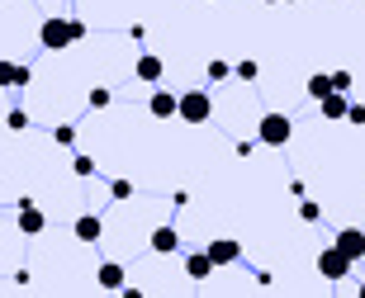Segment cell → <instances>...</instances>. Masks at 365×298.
Wrapping results in <instances>:
<instances>
[{"instance_id": "6da1fadb", "label": "cell", "mask_w": 365, "mask_h": 298, "mask_svg": "<svg viewBox=\"0 0 365 298\" xmlns=\"http://www.w3.org/2000/svg\"><path fill=\"white\" fill-rule=\"evenodd\" d=\"M86 38V24L81 19H67V14H53V19H43L38 24V48L43 53H62L71 43Z\"/></svg>"}, {"instance_id": "7a4b0ae2", "label": "cell", "mask_w": 365, "mask_h": 298, "mask_svg": "<svg viewBox=\"0 0 365 298\" xmlns=\"http://www.w3.org/2000/svg\"><path fill=\"white\" fill-rule=\"evenodd\" d=\"M257 137L266 142V147H284V142L294 137V123H289V114H261Z\"/></svg>"}, {"instance_id": "3957f363", "label": "cell", "mask_w": 365, "mask_h": 298, "mask_svg": "<svg viewBox=\"0 0 365 298\" xmlns=\"http://www.w3.org/2000/svg\"><path fill=\"white\" fill-rule=\"evenodd\" d=\"M351 265H356V260L341 256L337 246H323V251H318V275H323L327 284H341V280L351 275Z\"/></svg>"}, {"instance_id": "277c9868", "label": "cell", "mask_w": 365, "mask_h": 298, "mask_svg": "<svg viewBox=\"0 0 365 298\" xmlns=\"http://www.w3.org/2000/svg\"><path fill=\"white\" fill-rule=\"evenodd\" d=\"M176 119H185V123H209L214 119V100H209V90H185Z\"/></svg>"}, {"instance_id": "5b68a950", "label": "cell", "mask_w": 365, "mask_h": 298, "mask_svg": "<svg viewBox=\"0 0 365 298\" xmlns=\"http://www.w3.org/2000/svg\"><path fill=\"white\" fill-rule=\"evenodd\" d=\"M332 246H337L341 256H351V260H365V232H361V228H341L337 237H332Z\"/></svg>"}, {"instance_id": "8992f818", "label": "cell", "mask_w": 365, "mask_h": 298, "mask_svg": "<svg viewBox=\"0 0 365 298\" xmlns=\"http://www.w3.org/2000/svg\"><path fill=\"white\" fill-rule=\"evenodd\" d=\"M204 251H209L214 265H232V260H242V242H232V237H214Z\"/></svg>"}, {"instance_id": "52a82bcc", "label": "cell", "mask_w": 365, "mask_h": 298, "mask_svg": "<svg viewBox=\"0 0 365 298\" xmlns=\"http://www.w3.org/2000/svg\"><path fill=\"white\" fill-rule=\"evenodd\" d=\"M148 109H152V119H176V114H180V95H171V90H157V85H152Z\"/></svg>"}, {"instance_id": "ba28073f", "label": "cell", "mask_w": 365, "mask_h": 298, "mask_svg": "<svg viewBox=\"0 0 365 298\" xmlns=\"http://www.w3.org/2000/svg\"><path fill=\"white\" fill-rule=\"evenodd\" d=\"M43 228H48V218L38 213V203H34V199H19V232H24V237H38Z\"/></svg>"}, {"instance_id": "9c48e42d", "label": "cell", "mask_w": 365, "mask_h": 298, "mask_svg": "<svg viewBox=\"0 0 365 298\" xmlns=\"http://www.w3.org/2000/svg\"><path fill=\"white\" fill-rule=\"evenodd\" d=\"M71 232H76V242H100V237H105V223H100V213H81L76 218V223H71Z\"/></svg>"}, {"instance_id": "30bf717a", "label": "cell", "mask_w": 365, "mask_h": 298, "mask_svg": "<svg viewBox=\"0 0 365 298\" xmlns=\"http://www.w3.org/2000/svg\"><path fill=\"white\" fill-rule=\"evenodd\" d=\"M162 57H157V53H143V57H138V67H133V76H138V81H143V85H157V81H162Z\"/></svg>"}, {"instance_id": "8fae6325", "label": "cell", "mask_w": 365, "mask_h": 298, "mask_svg": "<svg viewBox=\"0 0 365 298\" xmlns=\"http://www.w3.org/2000/svg\"><path fill=\"white\" fill-rule=\"evenodd\" d=\"M95 284L109 289V294H119V289H123V265H119V260H105V265L95 270Z\"/></svg>"}, {"instance_id": "7c38bea8", "label": "cell", "mask_w": 365, "mask_h": 298, "mask_svg": "<svg viewBox=\"0 0 365 298\" xmlns=\"http://www.w3.org/2000/svg\"><path fill=\"white\" fill-rule=\"evenodd\" d=\"M29 81H34V76H29V67H14V62H0V90H24Z\"/></svg>"}, {"instance_id": "4fadbf2b", "label": "cell", "mask_w": 365, "mask_h": 298, "mask_svg": "<svg viewBox=\"0 0 365 298\" xmlns=\"http://www.w3.org/2000/svg\"><path fill=\"white\" fill-rule=\"evenodd\" d=\"M214 270H218V265L209 260V251H185V275H190V280H209Z\"/></svg>"}, {"instance_id": "5bb4252c", "label": "cell", "mask_w": 365, "mask_h": 298, "mask_svg": "<svg viewBox=\"0 0 365 298\" xmlns=\"http://www.w3.org/2000/svg\"><path fill=\"white\" fill-rule=\"evenodd\" d=\"M152 251H157V256H171V251H180V232L171 228V223H166V228H157V232H152Z\"/></svg>"}, {"instance_id": "9a60e30c", "label": "cell", "mask_w": 365, "mask_h": 298, "mask_svg": "<svg viewBox=\"0 0 365 298\" xmlns=\"http://www.w3.org/2000/svg\"><path fill=\"white\" fill-rule=\"evenodd\" d=\"M318 109H323V119H327V123H337V119H346V109H351V100L332 90L327 100H318Z\"/></svg>"}, {"instance_id": "2e32d148", "label": "cell", "mask_w": 365, "mask_h": 298, "mask_svg": "<svg viewBox=\"0 0 365 298\" xmlns=\"http://www.w3.org/2000/svg\"><path fill=\"white\" fill-rule=\"evenodd\" d=\"M327 95H332V76H327V71L309 76V100H327Z\"/></svg>"}, {"instance_id": "e0dca14e", "label": "cell", "mask_w": 365, "mask_h": 298, "mask_svg": "<svg viewBox=\"0 0 365 298\" xmlns=\"http://www.w3.org/2000/svg\"><path fill=\"white\" fill-rule=\"evenodd\" d=\"M53 142H57V147H76V128H71V123H57Z\"/></svg>"}, {"instance_id": "ac0fdd59", "label": "cell", "mask_w": 365, "mask_h": 298, "mask_svg": "<svg viewBox=\"0 0 365 298\" xmlns=\"http://www.w3.org/2000/svg\"><path fill=\"white\" fill-rule=\"evenodd\" d=\"M114 105V90H109V85H95L91 90V109H109Z\"/></svg>"}, {"instance_id": "d6986e66", "label": "cell", "mask_w": 365, "mask_h": 298, "mask_svg": "<svg viewBox=\"0 0 365 298\" xmlns=\"http://www.w3.org/2000/svg\"><path fill=\"white\" fill-rule=\"evenodd\" d=\"M232 76H237V81H257V76H261V67L252 62V57H247V62H237V67H232Z\"/></svg>"}, {"instance_id": "ffe728a7", "label": "cell", "mask_w": 365, "mask_h": 298, "mask_svg": "<svg viewBox=\"0 0 365 298\" xmlns=\"http://www.w3.org/2000/svg\"><path fill=\"white\" fill-rule=\"evenodd\" d=\"M5 128H10V133H24V128H29V114H24V109H10V114H5Z\"/></svg>"}, {"instance_id": "44dd1931", "label": "cell", "mask_w": 365, "mask_h": 298, "mask_svg": "<svg viewBox=\"0 0 365 298\" xmlns=\"http://www.w3.org/2000/svg\"><path fill=\"white\" fill-rule=\"evenodd\" d=\"M109 199H133V180H109Z\"/></svg>"}, {"instance_id": "7402d4cb", "label": "cell", "mask_w": 365, "mask_h": 298, "mask_svg": "<svg viewBox=\"0 0 365 298\" xmlns=\"http://www.w3.org/2000/svg\"><path fill=\"white\" fill-rule=\"evenodd\" d=\"M228 76H232V67L223 57H214V62H209V81H228Z\"/></svg>"}, {"instance_id": "603a6c76", "label": "cell", "mask_w": 365, "mask_h": 298, "mask_svg": "<svg viewBox=\"0 0 365 298\" xmlns=\"http://www.w3.org/2000/svg\"><path fill=\"white\" fill-rule=\"evenodd\" d=\"M299 218H304V223H318V218H323V208H318L313 199H299Z\"/></svg>"}, {"instance_id": "cb8c5ba5", "label": "cell", "mask_w": 365, "mask_h": 298, "mask_svg": "<svg viewBox=\"0 0 365 298\" xmlns=\"http://www.w3.org/2000/svg\"><path fill=\"white\" fill-rule=\"evenodd\" d=\"M332 90L346 95V90H351V71H332Z\"/></svg>"}, {"instance_id": "d4e9b609", "label": "cell", "mask_w": 365, "mask_h": 298, "mask_svg": "<svg viewBox=\"0 0 365 298\" xmlns=\"http://www.w3.org/2000/svg\"><path fill=\"white\" fill-rule=\"evenodd\" d=\"M71 171H76V176H95V161H91V156H76V161H71Z\"/></svg>"}, {"instance_id": "484cf974", "label": "cell", "mask_w": 365, "mask_h": 298, "mask_svg": "<svg viewBox=\"0 0 365 298\" xmlns=\"http://www.w3.org/2000/svg\"><path fill=\"white\" fill-rule=\"evenodd\" d=\"M346 123H356V128H361V123H365V105H351V109H346Z\"/></svg>"}, {"instance_id": "4316f807", "label": "cell", "mask_w": 365, "mask_h": 298, "mask_svg": "<svg viewBox=\"0 0 365 298\" xmlns=\"http://www.w3.org/2000/svg\"><path fill=\"white\" fill-rule=\"evenodd\" d=\"M119 298H143V289H128V284H123V289H119Z\"/></svg>"}, {"instance_id": "83f0119b", "label": "cell", "mask_w": 365, "mask_h": 298, "mask_svg": "<svg viewBox=\"0 0 365 298\" xmlns=\"http://www.w3.org/2000/svg\"><path fill=\"white\" fill-rule=\"evenodd\" d=\"M356 298H365V280H361V294H356Z\"/></svg>"}, {"instance_id": "f1b7e54d", "label": "cell", "mask_w": 365, "mask_h": 298, "mask_svg": "<svg viewBox=\"0 0 365 298\" xmlns=\"http://www.w3.org/2000/svg\"><path fill=\"white\" fill-rule=\"evenodd\" d=\"M289 5H294V0H289Z\"/></svg>"}, {"instance_id": "f546056e", "label": "cell", "mask_w": 365, "mask_h": 298, "mask_svg": "<svg viewBox=\"0 0 365 298\" xmlns=\"http://www.w3.org/2000/svg\"><path fill=\"white\" fill-rule=\"evenodd\" d=\"M266 5H271V0H266Z\"/></svg>"}]
</instances>
